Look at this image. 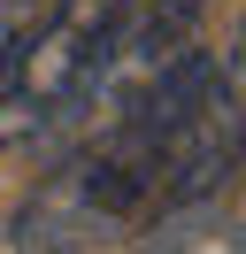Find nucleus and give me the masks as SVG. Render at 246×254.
<instances>
[{
  "mask_svg": "<svg viewBox=\"0 0 246 254\" xmlns=\"http://www.w3.org/2000/svg\"><path fill=\"white\" fill-rule=\"evenodd\" d=\"M239 154H246V23L223 47H200L192 62V85L162 139V216L208 200Z\"/></svg>",
  "mask_w": 246,
  "mask_h": 254,
  "instance_id": "nucleus-1",
  "label": "nucleus"
},
{
  "mask_svg": "<svg viewBox=\"0 0 246 254\" xmlns=\"http://www.w3.org/2000/svg\"><path fill=\"white\" fill-rule=\"evenodd\" d=\"M31 23V0H0V54L15 47V31Z\"/></svg>",
  "mask_w": 246,
  "mask_h": 254,
  "instance_id": "nucleus-2",
  "label": "nucleus"
}]
</instances>
